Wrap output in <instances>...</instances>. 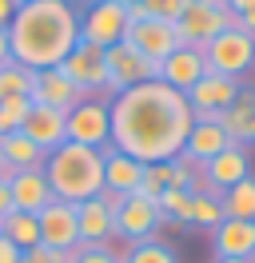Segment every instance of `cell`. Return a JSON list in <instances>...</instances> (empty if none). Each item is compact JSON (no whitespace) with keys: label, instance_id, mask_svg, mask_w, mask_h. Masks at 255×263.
Wrapping results in <instances>:
<instances>
[{"label":"cell","instance_id":"6da1fadb","mask_svg":"<svg viewBox=\"0 0 255 263\" xmlns=\"http://www.w3.org/2000/svg\"><path fill=\"white\" fill-rule=\"evenodd\" d=\"M112 148L148 164H168L184 152L191 124V104L184 92L168 88L163 80H143L128 92H116L108 104Z\"/></svg>","mask_w":255,"mask_h":263},{"label":"cell","instance_id":"7a4b0ae2","mask_svg":"<svg viewBox=\"0 0 255 263\" xmlns=\"http://www.w3.org/2000/svg\"><path fill=\"white\" fill-rule=\"evenodd\" d=\"M80 40V12L72 0H32L16 8V20L8 24V44L12 60L28 72L60 68L64 56Z\"/></svg>","mask_w":255,"mask_h":263},{"label":"cell","instance_id":"3957f363","mask_svg":"<svg viewBox=\"0 0 255 263\" xmlns=\"http://www.w3.org/2000/svg\"><path fill=\"white\" fill-rule=\"evenodd\" d=\"M44 176L52 187V199H64V203L96 199L104 192V152L64 140L56 152H48Z\"/></svg>","mask_w":255,"mask_h":263},{"label":"cell","instance_id":"277c9868","mask_svg":"<svg viewBox=\"0 0 255 263\" xmlns=\"http://www.w3.org/2000/svg\"><path fill=\"white\" fill-rule=\"evenodd\" d=\"M204 52L207 60V72H220V76H231V80H239L243 72H251L255 68V36L243 32V28H223Z\"/></svg>","mask_w":255,"mask_h":263},{"label":"cell","instance_id":"5b68a950","mask_svg":"<svg viewBox=\"0 0 255 263\" xmlns=\"http://www.w3.org/2000/svg\"><path fill=\"white\" fill-rule=\"evenodd\" d=\"M128 4L120 0H88V8L80 12V40H88L96 48H112L128 36Z\"/></svg>","mask_w":255,"mask_h":263},{"label":"cell","instance_id":"8992f818","mask_svg":"<svg viewBox=\"0 0 255 263\" xmlns=\"http://www.w3.org/2000/svg\"><path fill=\"white\" fill-rule=\"evenodd\" d=\"M104 68H108V92H112V96L159 76V64H152V60H148L140 48H132L128 40L104 48Z\"/></svg>","mask_w":255,"mask_h":263},{"label":"cell","instance_id":"52a82bcc","mask_svg":"<svg viewBox=\"0 0 255 263\" xmlns=\"http://www.w3.org/2000/svg\"><path fill=\"white\" fill-rule=\"evenodd\" d=\"M235 16L227 12V8H211L207 0H191L188 8L179 12L175 20V32H179V44H188V48H207L223 28H231Z\"/></svg>","mask_w":255,"mask_h":263},{"label":"cell","instance_id":"ba28073f","mask_svg":"<svg viewBox=\"0 0 255 263\" xmlns=\"http://www.w3.org/2000/svg\"><path fill=\"white\" fill-rule=\"evenodd\" d=\"M68 140L72 144H84V148L104 152L112 144V120H108V100L92 96L80 100L76 108L68 112Z\"/></svg>","mask_w":255,"mask_h":263},{"label":"cell","instance_id":"9c48e42d","mask_svg":"<svg viewBox=\"0 0 255 263\" xmlns=\"http://www.w3.org/2000/svg\"><path fill=\"white\" fill-rule=\"evenodd\" d=\"M60 72L76 84L84 96H100L108 92V68H104V48H96L88 40H76V48L64 56Z\"/></svg>","mask_w":255,"mask_h":263},{"label":"cell","instance_id":"30bf717a","mask_svg":"<svg viewBox=\"0 0 255 263\" xmlns=\"http://www.w3.org/2000/svg\"><path fill=\"white\" fill-rule=\"evenodd\" d=\"M239 88H243V84H239V80H231V76L207 72L204 80L195 84L191 92H184V96H188L191 116H195V120H211V124H220V116L227 112L231 104H235Z\"/></svg>","mask_w":255,"mask_h":263},{"label":"cell","instance_id":"8fae6325","mask_svg":"<svg viewBox=\"0 0 255 263\" xmlns=\"http://www.w3.org/2000/svg\"><path fill=\"white\" fill-rule=\"evenodd\" d=\"M163 228L159 219V203L143 192L124 196L120 212H116V235H124L128 243H143V239H156V231Z\"/></svg>","mask_w":255,"mask_h":263},{"label":"cell","instance_id":"7c38bea8","mask_svg":"<svg viewBox=\"0 0 255 263\" xmlns=\"http://www.w3.org/2000/svg\"><path fill=\"white\" fill-rule=\"evenodd\" d=\"M132 48H140L152 64L168 60L175 48H179V32H175V20H156V16H140L128 24V36H124Z\"/></svg>","mask_w":255,"mask_h":263},{"label":"cell","instance_id":"4fadbf2b","mask_svg":"<svg viewBox=\"0 0 255 263\" xmlns=\"http://www.w3.org/2000/svg\"><path fill=\"white\" fill-rule=\"evenodd\" d=\"M28 100L36 104V108L72 112L80 100H92V96H84V92L64 76L60 68H44V72H32V92H28Z\"/></svg>","mask_w":255,"mask_h":263},{"label":"cell","instance_id":"5bb4252c","mask_svg":"<svg viewBox=\"0 0 255 263\" xmlns=\"http://www.w3.org/2000/svg\"><path fill=\"white\" fill-rule=\"evenodd\" d=\"M40 219V243L60 247V251H72L80 243V223H76V203H64V199H52L44 212L36 215Z\"/></svg>","mask_w":255,"mask_h":263},{"label":"cell","instance_id":"9a60e30c","mask_svg":"<svg viewBox=\"0 0 255 263\" xmlns=\"http://www.w3.org/2000/svg\"><path fill=\"white\" fill-rule=\"evenodd\" d=\"M207 76V60L199 48H188V44H179V48L168 56V60H159V76L156 80H163L168 88H175V92H191L195 84Z\"/></svg>","mask_w":255,"mask_h":263},{"label":"cell","instance_id":"2e32d148","mask_svg":"<svg viewBox=\"0 0 255 263\" xmlns=\"http://www.w3.org/2000/svg\"><path fill=\"white\" fill-rule=\"evenodd\" d=\"M199 176H204L207 183L223 187V192H227L231 183L247 180V176H251V152H247V144H227L220 156H211V160L199 167Z\"/></svg>","mask_w":255,"mask_h":263},{"label":"cell","instance_id":"e0dca14e","mask_svg":"<svg viewBox=\"0 0 255 263\" xmlns=\"http://www.w3.org/2000/svg\"><path fill=\"white\" fill-rule=\"evenodd\" d=\"M24 136H28L32 144L40 152H56L68 140V112H56V108H36L32 104L28 120H24Z\"/></svg>","mask_w":255,"mask_h":263},{"label":"cell","instance_id":"ac0fdd59","mask_svg":"<svg viewBox=\"0 0 255 263\" xmlns=\"http://www.w3.org/2000/svg\"><path fill=\"white\" fill-rule=\"evenodd\" d=\"M215 259H251L255 251V219H223L211 231Z\"/></svg>","mask_w":255,"mask_h":263},{"label":"cell","instance_id":"d6986e66","mask_svg":"<svg viewBox=\"0 0 255 263\" xmlns=\"http://www.w3.org/2000/svg\"><path fill=\"white\" fill-rule=\"evenodd\" d=\"M8 183H12V212L40 215L48 203H52V187H48L44 167H40V172H16Z\"/></svg>","mask_w":255,"mask_h":263},{"label":"cell","instance_id":"ffe728a7","mask_svg":"<svg viewBox=\"0 0 255 263\" xmlns=\"http://www.w3.org/2000/svg\"><path fill=\"white\" fill-rule=\"evenodd\" d=\"M76 223H80V243H88V247H108V239L116 235V215L100 199L76 203Z\"/></svg>","mask_w":255,"mask_h":263},{"label":"cell","instance_id":"44dd1931","mask_svg":"<svg viewBox=\"0 0 255 263\" xmlns=\"http://www.w3.org/2000/svg\"><path fill=\"white\" fill-rule=\"evenodd\" d=\"M140 183H143V164L108 144L104 148V187L120 192V196H132V192H140Z\"/></svg>","mask_w":255,"mask_h":263},{"label":"cell","instance_id":"7402d4cb","mask_svg":"<svg viewBox=\"0 0 255 263\" xmlns=\"http://www.w3.org/2000/svg\"><path fill=\"white\" fill-rule=\"evenodd\" d=\"M231 140H227V132L220 128V124H211V120H195L188 132V140H184V160H191V164H199L204 167L211 156H220L223 148H227Z\"/></svg>","mask_w":255,"mask_h":263},{"label":"cell","instance_id":"603a6c76","mask_svg":"<svg viewBox=\"0 0 255 263\" xmlns=\"http://www.w3.org/2000/svg\"><path fill=\"white\" fill-rule=\"evenodd\" d=\"M0 160H4V176L12 180L16 172H40L48 160V152H40L24 132H12L0 140Z\"/></svg>","mask_w":255,"mask_h":263},{"label":"cell","instance_id":"cb8c5ba5","mask_svg":"<svg viewBox=\"0 0 255 263\" xmlns=\"http://www.w3.org/2000/svg\"><path fill=\"white\" fill-rule=\"evenodd\" d=\"M0 235H4V239L24 255L28 247L40 243V219L28 215V212H8L4 219H0Z\"/></svg>","mask_w":255,"mask_h":263},{"label":"cell","instance_id":"d4e9b609","mask_svg":"<svg viewBox=\"0 0 255 263\" xmlns=\"http://www.w3.org/2000/svg\"><path fill=\"white\" fill-rule=\"evenodd\" d=\"M251 112H255V88H239L235 104H231V108H227V112L220 116V128L227 132V140H231V144H243Z\"/></svg>","mask_w":255,"mask_h":263},{"label":"cell","instance_id":"484cf974","mask_svg":"<svg viewBox=\"0 0 255 263\" xmlns=\"http://www.w3.org/2000/svg\"><path fill=\"white\" fill-rule=\"evenodd\" d=\"M223 215L227 219H255V176L231 183L223 192Z\"/></svg>","mask_w":255,"mask_h":263},{"label":"cell","instance_id":"4316f807","mask_svg":"<svg viewBox=\"0 0 255 263\" xmlns=\"http://www.w3.org/2000/svg\"><path fill=\"white\" fill-rule=\"evenodd\" d=\"M156 203H159V219L163 223H172L175 231L188 228V215H191V192L188 187H168Z\"/></svg>","mask_w":255,"mask_h":263},{"label":"cell","instance_id":"83f0119b","mask_svg":"<svg viewBox=\"0 0 255 263\" xmlns=\"http://www.w3.org/2000/svg\"><path fill=\"white\" fill-rule=\"evenodd\" d=\"M227 219L223 215V196H191V215H188V228H199V231H215Z\"/></svg>","mask_w":255,"mask_h":263},{"label":"cell","instance_id":"f1b7e54d","mask_svg":"<svg viewBox=\"0 0 255 263\" xmlns=\"http://www.w3.org/2000/svg\"><path fill=\"white\" fill-rule=\"evenodd\" d=\"M120 263H179L175 259V251L163 239H143V243H132L120 255Z\"/></svg>","mask_w":255,"mask_h":263},{"label":"cell","instance_id":"f546056e","mask_svg":"<svg viewBox=\"0 0 255 263\" xmlns=\"http://www.w3.org/2000/svg\"><path fill=\"white\" fill-rule=\"evenodd\" d=\"M32 92V72L24 64H4L0 68V100H16V96H28Z\"/></svg>","mask_w":255,"mask_h":263},{"label":"cell","instance_id":"4dcf8cb0","mask_svg":"<svg viewBox=\"0 0 255 263\" xmlns=\"http://www.w3.org/2000/svg\"><path fill=\"white\" fill-rule=\"evenodd\" d=\"M28 112H32V100H28V96H16V100H0V140L24 128V120H28Z\"/></svg>","mask_w":255,"mask_h":263},{"label":"cell","instance_id":"1f68e13d","mask_svg":"<svg viewBox=\"0 0 255 263\" xmlns=\"http://www.w3.org/2000/svg\"><path fill=\"white\" fill-rule=\"evenodd\" d=\"M168 187H172V160H168V164H148V167H143V183H140L143 196L159 199Z\"/></svg>","mask_w":255,"mask_h":263},{"label":"cell","instance_id":"d6a6232c","mask_svg":"<svg viewBox=\"0 0 255 263\" xmlns=\"http://www.w3.org/2000/svg\"><path fill=\"white\" fill-rule=\"evenodd\" d=\"M191 0H140V16H156V20H179V12L188 8Z\"/></svg>","mask_w":255,"mask_h":263},{"label":"cell","instance_id":"836d02e7","mask_svg":"<svg viewBox=\"0 0 255 263\" xmlns=\"http://www.w3.org/2000/svg\"><path fill=\"white\" fill-rule=\"evenodd\" d=\"M20 263H72V251H60V247H48V243H36L28 247Z\"/></svg>","mask_w":255,"mask_h":263},{"label":"cell","instance_id":"e575fe53","mask_svg":"<svg viewBox=\"0 0 255 263\" xmlns=\"http://www.w3.org/2000/svg\"><path fill=\"white\" fill-rule=\"evenodd\" d=\"M72 263H120V255L112 247H88V243H76L72 247Z\"/></svg>","mask_w":255,"mask_h":263},{"label":"cell","instance_id":"d590c367","mask_svg":"<svg viewBox=\"0 0 255 263\" xmlns=\"http://www.w3.org/2000/svg\"><path fill=\"white\" fill-rule=\"evenodd\" d=\"M12 212V183H8V176H0V219Z\"/></svg>","mask_w":255,"mask_h":263},{"label":"cell","instance_id":"8d00e7d4","mask_svg":"<svg viewBox=\"0 0 255 263\" xmlns=\"http://www.w3.org/2000/svg\"><path fill=\"white\" fill-rule=\"evenodd\" d=\"M96 199H100V203H104V208H108L112 215L120 212V203H124V196H120V192H108V187H104V192H100Z\"/></svg>","mask_w":255,"mask_h":263},{"label":"cell","instance_id":"74e56055","mask_svg":"<svg viewBox=\"0 0 255 263\" xmlns=\"http://www.w3.org/2000/svg\"><path fill=\"white\" fill-rule=\"evenodd\" d=\"M16 8H20L16 0H0V28H8V24L16 20Z\"/></svg>","mask_w":255,"mask_h":263},{"label":"cell","instance_id":"f35d334b","mask_svg":"<svg viewBox=\"0 0 255 263\" xmlns=\"http://www.w3.org/2000/svg\"><path fill=\"white\" fill-rule=\"evenodd\" d=\"M235 28H243V32L255 36V4L247 8V12H239V16H235Z\"/></svg>","mask_w":255,"mask_h":263},{"label":"cell","instance_id":"ab89813d","mask_svg":"<svg viewBox=\"0 0 255 263\" xmlns=\"http://www.w3.org/2000/svg\"><path fill=\"white\" fill-rule=\"evenodd\" d=\"M0 263H20V251H16L4 235H0Z\"/></svg>","mask_w":255,"mask_h":263},{"label":"cell","instance_id":"60d3db41","mask_svg":"<svg viewBox=\"0 0 255 263\" xmlns=\"http://www.w3.org/2000/svg\"><path fill=\"white\" fill-rule=\"evenodd\" d=\"M12 64V44H8V28H0V68Z\"/></svg>","mask_w":255,"mask_h":263},{"label":"cell","instance_id":"b9f144b4","mask_svg":"<svg viewBox=\"0 0 255 263\" xmlns=\"http://www.w3.org/2000/svg\"><path fill=\"white\" fill-rule=\"evenodd\" d=\"M251 4H255V0H227V12H231V16H239V12H247Z\"/></svg>","mask_w":255,"mask_h":263},{"label":"cell","instance_id":"7bdbcfd3","mask_svg":"<svg viewBox=\"0 0 255 263\" xmlns=\"http://www.w3.org/2000/svg\"><path fill=\"white\" fill-rule=\"evenodd\" d=\"M243 144H255V112H251V120H247V136H243Z\"/></svg>","mask_w":255,"mask_h":263},{"label":"cell","instance_id":"ee69618b","mask_svg":"<svg viewBox=\"0 0 255 263\" xmlns=\"http://www.w3.org/2000/svg\"><path fill=\"white\" fill-rule=\"evenodd\" d=\"M215 263H251V259H215Z\"/></svg>","mask_w":255,"mask_h":263},{"label":"cell","instance_id":"f6af8a7d","mask_svg":"<svg viewBox=\"0 0 255 263\" xmlns=\"http://www.w3.org/2000/svg\"><path fill=\"white\" fill-rule=\"evenodd\" d=\"M0 176H4V160H0Z\"/></svg>","mask_w":255,"mask_h":263},{"label":"cell","instance_id":"bcb514c9","mask_svg":"<svg viewBox=\"0 0 255 263\" xmlns=\"http://www.w3.org/2000/svg\"><path fill=\"white\" fill-rule=\"evenodd\" d=\"M16 4H32V0H16Z\"/></svg>","mask_w":255,"mask_h":263},{"label":"cell","instance_id":"7dc6e473","mask_svg":"<svg viewBox=\"0 0 255 263\" xmlns=\"http://www.w3.org/2000/svg\"><path fill=\"white\" fill-rule=\"evenodd\" d=\"M251 263H255V251H251Z\"/></svg>","mask_w":255,"mask_h":263}]
</instances>
